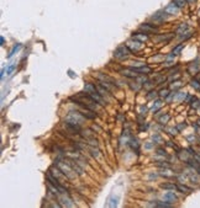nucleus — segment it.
Wrapping results in <instances>:
<instances>
[{"label": "nucleus", "mask_w": 200, "mask_h": 208, "mask_svg": "<svg viewBox=\"0 0 200 208\" xmlns=\"http://www.w3.org/2000/svg\"><path fill=\"white\" fill-rule=\"evenodd\" d=\"M151 206H154V207H172V204H169V203H164V202H157V203H151Z\"/></svg>", "instance_id": "nucleus-26"}, {"label": "nucleus", "mask_w": 200, "mask_h": 208, "mask_svg": "<svg viewBox=\"0 0 200 208\" xmlns=\"http://www.w3.org/2000/svg\"><path fill=\"white\" fill-rule=\"evenodd\" d=\"M81 107V110H79V112L82 113V115L85 117V118H89V120H94L96 117V113L94 112V110H90V108H87V107Z\"/></svg>", "instance_id": "nucleus-4"}, {"label": "nucleus", "mask_w": 200, "mask_h": 208, "mask_svg": "<svg viewBox=\"0 0 200 208\" xmlns=\"http://www.w3.org/2000/svg\"><path fill=\"white\" fill-rule=\"evenodd\" d=\"M187 139H188L189 142H194V140H195V137H194V136H188Z\"/></svg>", "instance_id": "nucleus-39"}, {"label": "nucleus", "mask_w": 200, "mask_h": 208, "mask_svg": "<svg viewBox=\"0 0 200 208\" xmlns=\"http://www.w3.org/2000/svg\"><path fill=\"white\" fill-rule=\"evenodd\" d=\"M136 73H141V74H149L152 71V69L149 67H146V65H142V67H138V68H132Z\"/></svg>", "instance_id": "nucleus-12"}, {"label": "nucleus", "mask_w": 200, "mask_h": 208, "mask_svg": "<svg viewBox=\"0 0 200 208\" xmlns=\"http://www.w3.org/2000/svg\"><path fill=\"white\" fill-rule=\"evenodd\" d=\"M184 48V45H179V46H177L174 49H173V54H179V53H181V51Z\"/></svg>", "instance_id": "nucleus-27"}, {"label": "nucleus", "mask_w": 200, "mask_h": 208, "mask_svg": "<svg viewBox=\"0 0 200 208\" xmlns=\"http://www.w3.org/2000/svg\"><path fill=\"white\" fill-rule=\"evenodd\" d=\"M177 190L181 191L182 193H189V192H192V189H190V187H188V186H185V185H183V183L177 185Z\"/></svg>", "instance_id": "nucleus-15"}, {"label": "nucleus", "mask_w": 200, "mask_h": 208, "mask_svg": "<svg viewBox=\"0 0 200 208\" xmlns=\"http://www.w3.org/2000/svg\"><path fill=\"white\" fill-rule=\"evenodd\" d=\"M131 147H132L134 150H135V148L138 150V143H137V140H132V142H131Z\"/></svg>", "instance_id": "nucleus-36"}, {"label": "nucleus", "mask_w": 200, "mask_h": 208, "mask_svg": "<svg viewBox=\"0 0 200 208\" xmlns=\"http://www.w3.org/2000/svg\"><path fill=\"white\" fill-rule=\"evenodd\" d=\"M153 147V145L151 144V143H148V144H146V149H151Z\"/></svg>", "instance_id": "nucleus-40"}, {"label": "nucleus", "mask_w": 200, "mask_h": 208, "mask_svg": "<svg viewBox=\"0 0 200 208\" xmlns=\"http://www.w3.org/2000/svg\"><path fill=\"white\" fill-rule=\"evenodd\" d=\"M188 164L192 166V168H194L198 172H200V165L196 163V161H193V160H188Z\"/></svg>", "instance_id": "nucleus-21"}, {"label": "nucleus", "mask_w": 200, "mask_h": 208, "mask_svg": "<svg viewBox=\"0 0 200 208\" xmlns=\"http://www.w3.org/2000/svg\"><path fill=\"white\" fill-rule=\"evenodd\" d=\"M89 152H90V154H92V157H94L95 159H98L99 157H100V150L98 149V147H92L89 148Z\"/></svg>", "instance_id": "nucleus-16"}, {"label": "nucleus", "mask_w": 200, "mask_h": 208, "mask_svg": "<svg viewBox=\"0 0 200 208\" xmlns=\"http://www.w3.org/2000/svg\"><path fill=\"white\" fill-rule=\"evenodd\" d=\"M198 15H199V17H200V10H199V14H198Z\"/></svg>", "instance_id": "nucleus-44"}, {"label": "nucleus", "mask_w": 200, "mask_h": 208, "mask_svg": "<svg viewBox=\"0 0 200 208\" xmlns=\"http://www.w3.org/2000/svg\"><path fill=\"white\" fill-rule=\"evenodd\" d=\"M187 1H188V3H190V4H193V3L196 1V0H187Z\"/></svg>", "instance_id": "nucleus-43"}, {"label": "nucleus", "mask_w": 200, "mask_h": 208, "mask_svg": "<svg viewBox=\"0 0 200 208\" xmlns=\"http://www.w3.org/2000/svg\"><path fill=\"white\" fill-rule=\"evenodd\" d=\"M157 154H158V155H162V157H166V155H167L166 150H164V149H162V148L157 149Z\"/></svg>", "instance_id": "nucleus-35"}, {"label": "nucleus", "mask_w": 200, "mask_h": 208, "mask_svg": "<svg viewBox=\"0 0 200 208\" xmlns=\"http://www.w3.org/2000/svg\"><path fill=\"white\" fill-rule=\"evenodd\" d=\"M162 189H167V190H177V185L173 183H162Z\"/></svg>", "instance_id": "nucleus-23"}, {"label": "nucleus", "mask_w": 200, "mask_h": 208, "mask_svg": "<svg viewBox=\"0 0 200 208\" xmlns=\"http://www.w3.org/2000/svg\"><path fill=\"white\" fill-rule=\"evenodd\" d=\"M198 123H199V124H200V120H199V122H198Z\"/></svg>", "instance_id": "nucleus-45"}, {"label": "nucleus", "mask_w": 200, "mask_h": 208, "mask_svg": "<svg viewBox=\"0 0 200 208\" xmlns=\"http://www.w3.org/2000/svg\"><path fill=\"white\" fill-rule=\"evenodd\" d=\"M157 96V92L154 91H152V92H149V95H147V99H153V97H156Z\"/></svg>", "instance_id": "nucleus-37"}, {"label": "nucleus", "mask_w": 200, "mask_h": 208, "mask_svg": "<svg viewBox=\"0 0 200 208\" xmlns=\"http://www.w3.org/2000/svg\"><path fill=\"white\" fill-rule=\"evenodd\" d=\"M58 201L61 202V206H66V207H73V203H72V200L69 198V197L67 196L66 197V193H61L58 197Z\"/></svg>", "instance_id": "nucleus-7"}, {"label": "nucleus", "mask_w": 200, "mask_h": 208, "mask_svg": "<svg viewBox=\"0 0 200 208\" xmlns=\"http://www.w3.org/2000/svg\"><path fill=\"white\" fill-rule=\"evenodd\" d=\"M187 31H188V25L187 24H181V26L177 28V33H185Z\"/></svg>", "instance_id": "nucleus-19"}, {"label": "nucleus", "mask_w": 200, "mask_h": 208, "mask_svg": "<svg viewBox=\"0 0 200 208\" xmlns=\"http://www.w3.org/2000/svg\"><path fill=\"white\" fill-rule=\"evenodd\" d=\"M167 132L169 134H172V136H175V134L178 133V128H167Z\"/></svg>", "instance_id": "nucleus-33"}, {"label": "nucleus", "mask_w": 200, "mask_h": 208, "mask_svg": "<svg viewBox=\"0 0 200 208\" xmlns=\"http://www.w3.org/2000/svg\"><path fill=\"white\" fill-rule=\"evenodd\" d=\"M152 139H153V142H154V143H162V142H163L159 134H154V136L152 137Z\"/></svg>", "instance_id": "nucleus-30"}, {"label": "nucleus", "mask_w": 200, "mask_h": 208, "mask_svg": "<svg viewBox=\"0 0 200 208\" xmlns=\"http://www.w3.org/2000/svg\"><path fill=\"white\" fill-rule=\"evenodd\" d=\"M188 70H189V73H190V74H196V73L199 71V64H198V63L190 64V65H189V68H188Z\"/></svg>", "instance_id": "nucleus-17"}, {"label": "nucleus", "mask_w": 200, "mask_h": 208, "mask_svg": "<svg viewBox=\"0 0 200 208\" xmlns=\"http://www.w3.org/2000/svg\"><path fill=\"white\" fill-rule=\"evenodd\" d=\"M146 110H147V108H146V107H145V106H141V112H143V111H145V112H146Z\"/></svg>", "instance_id": "nucleus-42"}, {"label": "nucleus", "mask_w": 200, "mask_h": 208, "mask_svg": "<svg viewBox=\"0 0 200 208\" xmlns=\"http://www.w3.org/2000/svg\"><path fill=\"white\" fill-rule=\"evenodd\" d=\"M84 118L85 117L79 111H69L68 115L66 116L64 122L71 123V124H77V126H82L83 122H84Z\"/></svg>", "instance_id": "nucleus-2"}, {"label": "nucleus", "mask_w": 200, "mask_h": 208, "mask_svg": "<svg viewBox=\"0 0 200 208\" xmlns=\"http://www.w3.org/2000/svg\"><path fill=\"white\" fill-rule=\"evenodd\" d=\"M199 133H200V129H199Z\"/></svg>", "instance_id": "nucleus-46"}, {"label": "nucleus", "mask_w": 200, "mask_h": 208, "mask_svg": "<svg viewBox=\"0 0 200 208\" xmlns=\"http://www.w3.org/2000/svg\"><path fill=\"white\" fill-rule=\"evenodd\" d=\"M169 120H171V116H169L168 113H164L163 116H161V117L158 118V122L161 123V124H166V123H168Z\"/></svg>", "instance_id": "nucleus-18"}, {"label": "nucleus", "mask_w": 200, "mask_h": 208, "mask_svg": "<svg viewBox=\"0 0 200 208\" xmlns=\"http://www.w3.org/2000/svg\"><path fill=\"white\" fill-rule=\"evenodd\" d=\"M15 67H16L15 64H11V65H10V67H9L7 69H6V74H7V75H10V74H11V73L14 71V69H15Z\"/></svg>", "instance_id": "nucleus-34"}, {"label": "nucleus", "mask_w": 200, "mask_h": 208, "mask_svg": "<svg viewBox=\"0 0 200 208\" xmlns=\"http://www.w3.org/2000/svg\"><path fill=\"white\" fill-rule=\"evenodd\" d=\"M158 95L161 96V97H168V95H169V90H168V89H162L161 91L158 92Z\"/></svg>", "instance_id": "nucleus-25"}, {"label": "nucleus", "mask_w": 200, "mask_h": 208, "mask_svg": "<svg viewBox=\"0 0 200 208\" xmlns=\"http://www.w3.org/2000/svg\"><path fill=\"white\" fill-rule=\"evenodd\" d=\"M0 42H1V45H4V43H5V38H4V37H1V39H0Z\"/></svg>", "instance_id": "nucleus-41"}, {"label": "nucleus", "mask_w": 200, "mask_h": 208, "mask_svg": "<svg viewBox=\"0 0 200 208\" xmlns=\"http://www.w3.org/2000/svg\"><path fill=\"white\" fill-rule=\"evenodd\" d=\"M185 96H187V94H185V92H178V95L175 96V100H178V101H181V100L185 99Z\"/></svg>", "instance_id": "nucleus-29"}, {"label": "nucleus", "mask_w": 200, "mask_h": 208, "mask_svg": "<svg viewBox=\"0 0 200 208\" xmlns=\"http://www.w3.org/2000/svg\"><path fill=\"white\" fill-rule=\"evenodd\" d=\"M131 53H132L131 49H130L127 46H120V47H117L115 49L114 57L116 59H120V60H125V59H127L130 56H131Z\"/></svg>", "instance_id": "nucleus-3"}, {"label": "nucleus", "mask_w": 200, "mask_h": 208, "mask_svg": "<svg viewBox=\"0 0 200 208\" xmlns=\"http://www.w3.org/2000/svg\"><path fill=\"white\" fill-rule=\"evenodd\" d=\"M132 38L134 39H136V41H138V42H146V41L148 39V36H147V33H134L132 35Z\"/></svg>", "instance_id": "nucleus-9"}, {"label": "nucleus", "mask_w": 200, "mask_h": 208, "mask_svg": "<svg viewBox=\"0 0 200 208\" xmlns=\"http://www.w3.org/2000/svg\"><path fill=\"white\" fill-rule=\"evenodd\" d=\"M141 43L142 42H138V41H136V39L132 38V41H130L126 46L131 49V52H137V51H140V49L142 48V45Z\"/></svg>", "instance_id": "nucleus-8"}, {"label": "nucleus", "mask_w": 200, "mask_h": 208, "mask_svg": "<svg viewBox=\"0 0 200 208\" xmlns=\"http://www.w3.org/2000/svg\"><path fill=\"white\" fill-rule=\"evenodd\" d=\"M192 106H193L194 108H198V107L200 106V101H199V100H196L195 97H193V102H192Z\"/></svg>", "instance_id": "nucleus-31"}, {"label": "nucleus", "mask_w": 200, "mask_h": 208, "mask_svg": "<svg viewBox=\"0 0 200 208\" xmlns=\"http://www.w3.org/2000/svg\"><path fill=\"white\" fill-rule=\"evenodd\" d=\"M179 9H181V7H179L175 3H172V4H169V5L166 6L164 13L168 14V15H177L179 13Z\"/></svg>", "instance_id": "nucleus-5"}, {"label": "nucleus", "mask_w": 200, "mask_h": 208, "mask_svg": "<svg viewBox=\"0 0 200 208\" xmlns=\"http://www.w3.org/2000/svg\"><path fill=\"white\" fill-rule=\"evenodd\" d=\"M174 3H175L179 7H184V6L187 5L188 1H187V0H174Z\"/></svg>", "instance_id": "nucleus-28"}, {"label": "nucleus", "mask_w": 200, "mask_h": 208, "mask_svg": "<svg viewBox=\"0 0 200 208\" xmlns=\"http://www.w3.org/2000/svg\"><path fill=\"white\" fill-rule=\"evenodd\" d=\"M20 47H21V46H20V45H16L13 49H11V52H10V54H9V57H13L14 56V53H15V52H17L19 49H20Z\"/></svg>", "instance_id": "nucleus-32"}, {"label": "nucleus", "mask_w": 200, "mask_h": 208, "mask_svg": "<svg viewBox=\"0 0 200 208\" xmlns=\"http://www.w3.org/2000/svg\"><path fill=\"white\" fill-rule=\"evenodd\" d=\"M163 200L166 202H174L177 201V195L174 192H167L163 195Z\"/></svg>", "instance_id": "nucleus-10"}, {"label": "nucleus", "mask_w": 200, "mask_h": 208, "mask_svg": "<svg viewBox=\"0 0 200 208\" xmlns=\"http://www.w3.org/2000/svg\"><path fill=\"white\" fill-rule=\"evenodd\" d=\"M152 20L154 22H161V21H163L164 20V15H162V14H156L154 16H152Z\"/></svg>", "instance_id": "nucleus-20"}, {"label": "nucleus", "mask_w": 200, "mask_h": 208, "mask_svg": "<svg viewBox=\"0 0 200 208\" xmlns=\"http://www.w3.org/2000/svg\"><path fill=\"white\" fill-rule=\"evenodd\" d=\"M161 106H162V101H161V100H157V101H154L153 106H152V111H153V112H156L157 110L161 108Z\"/></svg>", "instance_id": "nucleus-22"}, {"label": "nucleus", "mask_w": 200, "mask_h": 208, "mask_svg": "<svg viewBox=\"0 0 200 208\" xmlns=\"http://www.w3.org/2000/svg\"><path fill=\"white\" fill-rule=\"evenodd\" d=\"M190 84H192V86H193L194 89H196V90H200V81H199V80H196V79H193V80L190 81Z\"/></svg>", "instance_id": "nucleus-24"}, {"label": "nucleus", "mask_w": 200, "mask_h": 208, "mask_svg": "<svg viewBox=\"0 0 200 208\" xmlns=\"http://www.w3.org/2000/svg\"><path fill=\"white\" fill-rule=\"evenodd\" d=\"M140 30L143 31L145 33H156L158 28L154 26V25H151V24H142L140 26Z\"/></svg>", "instance_id": "nucleus-6"}, {"label": "nucleus", "mask_w": 200, "mask_h": 208, "mask_svg": "<svg viewBox=\"0 0 200 208\" xmlns=\"http://www.w3.org/2000/svg\"><path fill=\"white\" fill-rule=\"evenodd\" d=\"M96 90L99 91V94H100V95H103L104 97L109 95V90H107V89H106V88H105V86H104V85L101 84V82H99V84L96 85Z\"/></svg>", "instance_id": "nucleus-13"}, {"label": "nucleus", "mask_w": 200, "mask_h": 208, "mask_svg": "<svg viewBox=\"0 0 200 208\" xmlns=\"http://www.w3.org/2000/svg\"><path fill=\"white\" fill-rule=\"evenodd\" d=\"M187 127V124L185 123H182V124H178V126H177V128H178V131H182L183 128H185Z\"/></svg>", "instance_id": "nucleus-38"}, {"label": "nucleus", "mask_w": 200, "mask_h": 208, "mask_svg": "<svg viewBox=\"0 0 200 208\" xmlns=\"http://www.w3.org/2000/svg\"><path fill=\"white\" fill-rule=\"evenodd\" d=\"M121 74L124 75V77H127V78H137V74H136V71L131 68V69H125V70H121L120 71Z\"/></svg>", "instance_id": "nucleus-11"}, {"label": "nucleus", "mask_w": 200, "mask_h": 208, "mask_svg": "<svg viewBox=\"0 0 200 208\" xmlns=\"http://www.w3.org/2000/svg\"><path fill=\"white\" fill-rule=\"evenodd\" d=\"M54 165H57L59 169H61V171L67 176V179L68 180H74L77 176H79L75 171H74V169L72 168L71 165H69V163L64 159V160H62V159H57L56 161H54Z\"/></svg>", "instance_id": "nucleus-1"}, {"label": "nucleus", "mask_w": 200, "mask_h": 208, "mask_svg": "<svg viewBox=\"0 0 200 208\" xmlns=\"http://www.w3.org/2000/svg\"><path fill=\"white\" fill-rule=\"evenodd\" d=\"M95 91H98V90H96V86H94L93 84H90V82H85L84 84V92L93 94Z\"/></svg>", "instance_id": "nucleus-14"}]
</instances>
